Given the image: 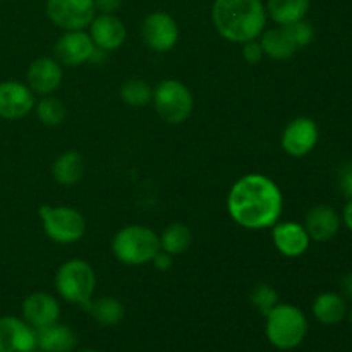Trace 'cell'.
I'll return each mask as SVG.
<instances>
[{"label": "cell", "mask_w": 352, "mask_h": 352, "mask_svg": "<svg viewBox=\"0 0 352 352\" xmlns=\"http://www.w3.org/2000/svg\"><path fill=\"white\" fill-rule=\"evenodd\" d=\"M227 210L230 219L244 229H272L284 212V195L267 175L248 174L230 188Z\"/></svg>", "instance_id": "cell-1"}, {"label": "cell", "mask_w": 352, "mask_h": 352, "mask_svg": "<svg viewBox=\"0 0 352 352\" xmlns=\"http://www.w3.org/2000/svg\"><path fill=\"white\" fill-rule=\"evenodd\" d=\"M267 21L261 0H213L212 23L217 33L230 43L243 45L260 38Z\"/></svg>", "instance_id": "cell-2"}, {"label": "cell", "mask_w": 352, "mask_h": 352, "mask_svg": "<svg viewBox=\"0 0 352 352\" xmlns=\"http://www.w3.org/2000/svg\"><path fill=\"white\" fill-rule=\"evenodd\" d=\"M160 251V236L146 226L122 227L112 239V253L129 267L151 263Z\"/></svg>", "instance_id": "cell-3"}, {"label": "cell", "mask_w": 352, "mask_h": 352, "mask_svg": "<svg viewBox=\"0 0 352 352\" xmlns=\"http://www.w3.org/2000/svg\"><path fill=\"white\" fill-rule=\"evenodd\" d=\"M265 318L268 342L280 351L296 349L308 336V320L298 306L278 302Z\"/></svg>", "instance_id": "cell-4"}, {"label": "cell", "mask_w": 352, "mask_h": 352, "mask_svg": "<svg viewBox=\"0 0 352 352\" xmlns=\"http://www.w3.org/2000/svg\"><path fill=\"white\" fill-rule=\"evenodd\" d=\"M55 289L64 301L88 311L96 289V275L91 265L79 258L62 263L55 274Z\"/></svg>", "instance_id": "cell-5"}, {"label": "cell", "mask_w": 352, "mask_h": 352, "mask_svg": "<svg viewBox=\"0 0 352 352\" xmlns=\"http://www.w3.org/2000/svg\"><path fill=\"white\" fill-rule=\"evenodd\" d=\"M155 110L162 120L172 126L184 124L195 109V98L188 86L179 79H164L153 88Z\"/></svg>", "instance_id": "cell-6"}, {"label": "cell", "mask_w": 352, "mask_h": 352, "mask_svg": "<svg viewBox=\"0 0 352 352\" xmlns=\"http://www.w3.org/2000/svg\"><path fill=\"white\" fill-rule=\"evenodd\" d=\"M41 226L48 239L58 244L78 243L86 232V220L71 206L41 205L38 210Z\"/></svg>", "instance_id": "cell-7"}, {"label": "cell", "mask_w": 352, "mask_h": 352, "mask_svg": "<svg viewBox=\"0 0 352 352\" xmlns=\"http://www.w3.org/2000/svg\"><path fill=\"white\" fill-rule=\"evenodd\" d=\"M45 10L52 23L64 31L86 30L95 19V0H47Z\"/></svg>", "instance_id": "cell-8"}, {"label": "cell", "mask_w": 352, "mask_h": 352, "mask_svg": "<svg viewBox=\"0 0 352 352\" xmlns=\"http://www.w3.org/2000/svg\"><path fill=\"white\" fill-rule=\"evenodd\" d=\"M141 38L150 50L167 54L179 41V24L165 10L148 14L141 24Z\"/></svg>", "instance_id": "cell-9"}, {"label": "cell", "mask_w": 352, "mask_h": 352, "mask_svg": "<svg viewBox=\"0 0 352 352\" xmlns=\"http://www.w3.org/2000/svg\"><path fill=\"white\" fill-rule=\"evenodd\" d=\"M320 140L318 124L311 117H296L282 133V150L296 158L306 157L316 148Z\"/></svg>", "instance_id": "cell-10"}, {"label": "cell", "mask_w": 352, "mask_h": 352, "mask_svg": "<svg viewBox=\"0 0 352 352\" xmlns=\"http://www.w3.org/2000/svg\"><path fill=\"white\" fill-rule=\"evenodd\" d=\"M96 47L85 30L64 31L55 43V60L65 67H79L91 62Z\"/></svg>", "instance_id": "cell-11"}, {"label": "cell", "mask_w": 352, "mask_h": 352, "mask_svg": "<svg viewBox=\"0 0 352 352\" xmlns=\"http://www.w3.org/2000/svg\"><path fill=\"white\" fill-rule=\"evenodd\" d=\"M34 93L30 86L19 81L0 82V119L19 120L34 110Z\"/></svg>", "instance_id": "cell-12"}, {"label": "cell", "mask_w": 352, "mask_h": 352, "mask_svg": "<svg viewBox=\"0 0 352 352\" xmlns=\"http://www.w3.org/2000/svg\"><path fill=\"white\" fill-rule=\"evenodd\" d=\"M36 330L16 316L0 318V352H36Z\"/></svg>", "instance_id": "cell-13"}, {"label": "cell", "mask_w": 352, "mask_h": 352, "mask_svg": "<svg viewBox=\"0 0 352 352\" xmlns=\"http://www.w3.org/2000/svg\"><path fill=\"white\" fill-rule=\"evenodd\" d=\"M64 78L62 65L52 57H40L31 62L26 72V85L38 96L52 95L58 89Z\"/></svg>", "instance_id": "cell-14"}, {"label": "cell", "mask_w": 352, "mask_h": 352, "mask_svg": "<svg viewBox=\"0 0 352 352\" xmlns=\"http://www.w3.org/2000/svg\"><path fill=\"white\" fill-rule=\"evenodd\" d=\"M88 28L95 47L107 54L122 47L127 38L126 24L116 14H96Z\"/></svg>", "instance_id": "cell-15"}, {"label": "cell", "mask_w": 352, "mask_h": 352, "mask_svg": "<svg viewBox=\"0 0 352 352\" xmlns=\"http://www.w3.org/2000/svg\"><path fill=\"white\" fill-rule=\"evenodd\" d=\"M272 241L278 253L285 258H299L309 250L308 232L305 226L298 222H280L272 227Z\"/></svg>", "instance_id": "cell-16"}, {"label": "cell", "mask_w": 352, "mask_h": 352, "mask_svg": "<svg viewBox=\"0 0 352 352\" xmlns=\"http://www.w3.org/2000/svg\"><path fill=\"white\" fill-rule=\"evenodd\" d=\"M60 318V305L48 292H33L23 301V320L34 330L57 323Z\"/></svg>", "instance_id": "cell-17"}, {"label": "cell", "mask_w": 352, "mask_h": 352, "mask_svg": "<svg viewBox=\"0 0 352 352\" xmlns=\"http://www.w3.org/2000/svg\"><path fill=\"white\" fill-rule=\"evenodd\" d=\"M305 229L309 239L315 243H329L339 234L342 227V217L329 205H316L306 213Z\"/></svg>", "instance_id": "cell-18"}, {"label": "cell", "mask_w": 352, "mask_h": 352, "mask_svg": "<svg viewBox=\"0 0 352 352\" xmlns=\"http://www.w3.org/2000/svg\"><path fill=\"white\" fill-rule=\"evenodd\" d=\"M36 346L41 352H72L78 346V336L71 327L57 322L36 330Z\"/></svg>", "instance_id": "cell-19"}, {"label": "cell", "mask_w": 352, "mask_h": 352, "mask_svg": "<svg viewBox=\"0 0 352 352\" xmlns=\"http://www.w3.org/2000/svg\"><path fill=\"white\" fill-rule=\"evenodd\" d=\"M261 48H263L265 57H270L274 60H287L298 52V45L292 40L287 26H275L267 30L260 36Z\"/></svg>", "instance_id": "cell-20"}, {"label": "cell", "mask_w": 352, "mask_h": 352, "mask_svg": "<svg viewBox=\"0 0 352 352\" xmlns=\"http://www.w3.org/2000/svg\"><path fill=\"white\" fill-rule=\"evenodd\" d=\"M313 316L322 325H339L347 315V302L339 292H322L313 301Z\"/></svg>", "instance_id": "cell-21"}, {"label": "cell", "mask_w": 352, "mask_h": 352, "mask_svg": "<svg viewBox=\"0 0 352 352\" xmlns=\"http://www.w3.org/2000/svg\"><path fill=\"white\" fill-rule=\"evenodd\" d=\"M52 175L60 186H76L85 175V158L79 151L69 150L58 155L52 164Z\"/></svg>", "instance_id": "cell-22"}, {"label": "cell", "mask_w": 352, "mask_h": 352, "mask_svg": "<svg viewBox=\"0 0 352 352\" xmlns=\"http://www.w3.org/2000/svg\"><path fill=\"white\" fill-rule=\"evenodd\" d=\"M309 6H311L309 0H268L265 9H267V16L277 26H289V24L306 19Z\"/></svg>", "instance_id": "cell-23"}, {"label": "cell", "mask_w": 352, "mask_h": 352, "mask_svg": "<svg viewBox=\"0 0 352 352\" xmlns=\"http://www.w3.org/2000/svg\"><path fill=\"white\" fill-rule=\"evenodd\" d=\"M88 313L100 325L113 327L122 322L124 315H126V309H124V305L119 299L112 298V296H107V298H100L96 301H91Z\"/></svg>", "instance_id": "cell-24"}, {"label": "cell", "mask_w": 352, "mask_h": 352, "mask_svg": "<svg viewBox=\"0 0 352 352\" xmlns=\"http://www.w3.org/2000/svg\"><path fill=\"white\" fill-rule=\"evenodd\" d=\"M192 241L191 229L186 223L175 222L165 227V230L160 236V250L165 253L177 256V254L184 253L189 250Z\"/></svg>", "instance_id": "cell-25"}, {"label": "cell", "mask_w": 352, "mask_h": 352, "mask_svg": "<svg viewBox=\"0 0 352 352\" xmlns=\"http://www.w3.org/2000/svg\"><path fill=\"white\" fill-rule=\"evenodd\" d=\"M34 112H36L38 120L48 127L60 126L65 120V117H67V110H65L64 103L52 95L41 96L34 103Z\"/></svg>", "instance_id": "cell-26"}, {"label": "cell", "mask_w": 352, "mask_h": 352, "mask_svg": "<svg viewBox=\"0 0 352 352\" xmlns=\"http://www.w3.org/2000/svg\"><path fill=\"white\" fill-rule=\"evenodd\" d=\"M120 98L126 105L134 107V109H141V107L148 105L153 98V88L148 85L146 81L138 78L126 79L120 86Z\"/></svg>", "instance_id": "cell-27"}, {"label": "cell", "mask_w": 352, "mask_h": 352, "mask_svg": "<svg viewBox=\"0 0 352 352\" xmlns=\"http://www.w3.org/2000/svg\"><path fill=\"white\" fill-rule=\"evenodd\" d=\"M251 305L254 309L261 313L263 316H267L275 306L278 305V294L272 285L268 284H258L254 285V289L251 291Z\"/></svg>", "instance_id": "cell-28"}, {"label": "cell", "mask_w": 352, "mask_h": 352, "mask_svg": "<svg viewBox=\"0 0 352 352\" xmlns=\"http://www.w3.org/2000/svg\"><path fill=\"white\" fill-rule=\"evenodd\" d=\"M287 30L289 33H291L294 43L298 45V48L308 47V45L313 41V38H315V30H313V26L306 19H301L298 21V23L289 24Z\"/></svg>", "instance_id": "cell-29"}, {"label": "cell", "mask_w": 352, "mask_h": 352, "mask_svg": "<svg viewBox=\"0 0 352 352\" xmlns=\"http://www.w3.org/2000/svg\"><path fill=\"white\" fill-rule=\"evenodd\" d=\"M337 186L339 191L346 196L347 199H352V162H347L339 168L337 174Z\"/></svg>", "instance_id": "cell-30"}, {"label": "cell", "mask_w": 352, "mask_h": 352, "mask_svg": "<svg viewBox=\"0 0 352 352\" xmlns=\"http://www.w3.org/2000/svg\"><path fill=\"white\" fill-rule=\"evenodd\" d=\"M263 57L265 54H263V48H261L260 38L243 43V58L248 62V64H258V62L263 60Z\"/></svg>", "instance_id": "cell-31"}, {"label": "cell", "mask_w": 352, "mask_h": 352, "mask_svg": "<svg viewBox=\"0 0 352 352\" xmlns=\"http://www.w3.org/2000/svg\"><path fill=\"white\" fill-rule=\"evenodd\" d=\"M151 263H153V267L157 268L158 272H168L172 267H174V256L160 250L157 254H155Z\"/></svg>", "instance_id": "cell-32"}, {"label": "cell", "mask_w": 352, "mask_h": 352, "mask_svg": "<svg viewBox=\"0 0 352 352\" xmlns=\"http://www.w3.org/2000/svg\"><path fill=\"white\" fill-rule=\"evenodd\" d=\"M122 6V0H95L96 14H116Z\"/></svg>", "instance_id": "cell-33"}, {"label": "cell", "mask_w": 352, "mask_h": 352, "mask_svg": "<svg viewBox=\"0 0 352 352\" xmlns=\"http://www.w3.org/2000/svg\"><path fill=\"white\" fill-rule=\"evenodd\" d=\"M340 294L344 296V299H349L352 301V274H346L340 280Z\"/></svg>", "instance_id": "cell-34"}, {"label": "cell", "mask_w": 352, "mask_h": 352, "mask_svg": "<svg viewBox=\"0 0 352 352\" xmlns=\"http://www.w3.org/2000/svg\"><path fill=\"white\" fill-rule=\"evenodd\" d=\"M340 217H342L344 226L352 232V199H347V205L344 206V212Z\"/></svg>", "instance_id": "cell-35"}, {"label": "cell", "mask_w": 352, "mask_h": 352, "mask_svg": "<svg viewBox=\"0 0 352 352\" xmlns=\"http://www.w3.org/2000/svg\"><path fill=\"white\" fill-rule=\"evenodd\" d=\"M81 352H98V351H91V349H86V351H81Z\"/></svg>", "instance_id": "cell-36"}, {"label": "cell", "mask_w": 352, "mask_h": 352, "mask_svg": "<svg viewBox=\"0 0 352 352\" xmlns=\"http://www.w3.org/2000/svg\"><path fill=\"white\" fill-rule=\"evenodd\" d=\"M351 323H352V311H351Z\"/></svg>", "instance_id": "cell-37"}]
</instances>
